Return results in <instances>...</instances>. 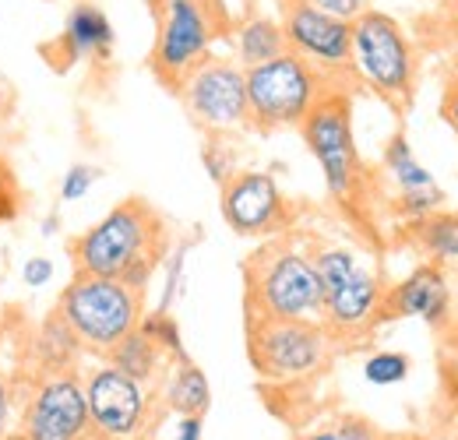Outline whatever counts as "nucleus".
<instances>
[{"label":"nucleus","instance_id":"obj_1","mask_svg":"<svg viewBox=\"0 0 458 440\" xmlns=\"http://www.w3.org/2000/svg\"><path fill=\"white\" fill-rule=\"evenodd\" d=\"M170 250V233L163 216L141 201L127 198L110 208L96 225L71 240V261L78 275L120 278L145 292L156 268Z\"/></svg>","mask_w":458,"mask_h":440},{"label":"nucleus","instance_id":"obj_2","mask_svg":"<svg viewBox=\"0 0 458 440\" xmlns=\"http://www.w3.org/2000/svg\"><path fill=\"white\" fill-rule=\"evenodd\" d=\"M247 321H321L314 258L286 236L265 240L247 261Z\"/></svg>","mask_w":458,"mask_h":440},{"label":"nucleus","instance_id":"obj_3","mask_svg":"<svg viewBox=\"0 0 458 440\" xmlns=\"http://www.w3.org/2000/svg\"><path fill=\"white\" fill-rule=\"evenodd\" d=\"M60 321L71 328L85 352L106 356L145 317V292L106 275H78L64 285L57 300Z\"/></svg>","mask_w":458,"mask_h":440},{"label":"nucleus","instance_id":"obj_4","mask_svg":"<svg viewBox=\"0 0 458 440\" xmlns=\"http://www.w3.org/2000/svg\"><path fill=\"white\" fill-rule=\"evenodd\" d=\"M349 67L388 106L409 110L416 96L420 60L405 29L392 14L367 7L349 21Z\"/></svg>","mask_w":458,"mask_h":440},{"label":"nucleus","instance_id":"obj_5","mask_svg":"<svg viewBox=\"0 0 458 440\" xmlns=\"http://www.w3.org/2000/svg\"><path fill=\"white\" fill-rule=\"evenodd\" d=\"M247 78V110H250V131L258 134H276L300 127L303 116L314 110V103L339 89L325 71L307 63L293 50L272 56L265 63L243 67Z\"/></svg>","mask_w":458,"mask_h":440},{"label":"nucleus","instance_id":"obj_6","mask_svg":"<svg viewBox=\"0 0 458 440\" xmlns=\"http://www.w3.org/2000/svg\"><path fill=\"white\" fill-rule=\"evenodd\" d=\"M303 145L310 148V156L321 165L325 187L332 190L335 201L352 205L363 190V163L356 152V138H352V103L345 89L325 92L314 110L303 116L300 123Z\"/></svg>","mask_w":458,"mask_h":440},{"label":"nucleus","instance_id":"obj_7","mask_svg":"<svg viewBox=\"0 0 458 440\" xmlns=\"http://www.w3.org/2000/svg\"><path fill=\"white\" fill-rule=\"evenodd\" d=\"M223 25L226 11L219 0H163L152 47L156 78L176 92L180 81L212 54V43Z\"/></svg>","mask_w":458,"mask_h":440},{"label":"nucleus","instance_id":"obj_8","mask_svg":"<svg viewBox=\"0 0 458 440\" xmlns=\"http://www.w3.org/2000/svg\"><path fill=\"white\" fill-rule=\"evenodd\" d=\"M247 352L261 381L296 385L328 363L332 334L321 321H247Z\"/></svg>","mask_w":458,"mask_h":440},{"label":"nucleus","instance_id":"obj_9","mask_svg":"<svg viewBox=\"0 0 458 440\" xmlns=\"http://www.w3.org/2000/svg\"><path fill=\"white\" fill-rule=\"evenodd\" d=\"M89 427L99 440H145L156 427V391L110 360L81 374Z\"/></svg>","mask_w":458,"mask_h":440},{"label":"nucleus","instance_id":"obj_10","mask_svg":"<svg viewBox=\"0 0 458 440\" xmlns=\"http://www.w3.org/2000/svg\"><path fill=\"white\" fill-rule=\"evenodd\" d=\"M183 110L198 127L208 134H229L247 131L250 110H247V78L243 67L233 56H205L183 81H180Z\"/></svg>","mask_w":458,"mask_h":440},{"label":"nucleus","instance_id":"obj_11","mask_svg":"<svg viewBox=\"0 0 458 440\" xmlns=\"http://www.w3.org/2000/svg\"><path fill=\"white\" fill-rule=\"evenodd\" d=\"M18 430L29 440H89L96 437L89 427L85 387L74 370H50L25 394Z\"/></svg>","mask_w":458,"mask_h":440},{"label":"nucleus","instance_id":"obj_12","mask_svg":"<svg viewBox=\"0 0 458 440\" xmlns=\"http://www.w3.org/2000/svg\"><path fill=\"white\" fill-rule=\"evenodd\" d=\"M223 219L236 236L247 240H272L283 236L289 225V201L272 173L261 169H236L223 183Z\"/></svg>","mask_w":458,"mask_h":440},{"label":"nucleus","instance_id":"obj_13","mask_svg":"<svg viewBox=\"0 0 458 440\" xmlns=\"http://www.w3.org/2000/svg\"><path fill=\"white\" fill-rule=\"evenodd\" d=\"M283 32L286 47L318 71H325L332 81L349 78V21L328 11H318L303 0H283Z\"/></svg>","mask_w":458,"mask_h":440},{"label":"nucleus","instance_id":"obj_14","mask_svg":"<svg viewBox=\"0 0 458 440\" xmlns=\"http://www.w3.org/2000/svg\"><path fill=\"white\" fill-rule=\"evenodd\" d=\"M385 285L363 261L321 292V325L332 338H360L381 321Z\"/></svg>","mask_w":458,"mask_h":440},{"label":"nucleus","instance_id":"obj_15","mask_svg":"<svg viewBox=\"0 0 458 440\" xmlns=\"http://www.w3.org/2000/svg\"><path fill=\"white\" fill-rule=\"evenodd\" d=\"M452 314V289L437 265H420L395 289H385L381 321L388 317H420L427 325H445Z\"/></svg>","mask_w":458,"mask_h":440},{"label":"nucleus","instance_id":"obj_16","mask_svg":"<svg viewBox=\"0 0 458 440\" xmlns=\"http://www.w3.org/2000/svg\"><path fill=\"white\" fill-rule=\"evenodd\" d=\"M114 21L106 18L103 7L81 0L71 7L67 21H64V32H60L57 47L60 54L67 56V63H78V60H106L114 54Z\"/></svg>","mask_w":458,"mask_h":440},{"label":"nucleus","instance_id":"obj_17","mask_svg":"<svg viewBox=\"0 0 458 440\" xmlns=\"http://www.w3.org/2000/svg\"><path fill=\"white\" fill-rule=\"evenodd\" d=\"M103 360H110L123 374H131L134 381H141V385H148V387L156 385V381L166 374V367L173 363L170 356L163 352V345H159L148 331H141V325L131 331L123 342H116Z\"/></svg>","mask_w":458,"mask_h":440},{"label":"nucleus","instance_id":"obj_18","mask_svg":"<svg viewBox=\"0 0 458 440\" xmlns=\"http://www.w3.org/2000/svg\"><path fill=\"white\" fill-rule=\"evenodd\" d=\"M163 405L173 416H205L208 405H212V387H208V377L187 360H173V370L163 385Z\"/></svg>","mask_w":458,"mask_h":440},{"label":"nucleus","instance_id":"obj_19","mask_svg":"<svg viewBox=\"0 0 458 440\" xmlns=\"http://www.w3.org/2000/svg\"><path fill=\"white\" fill-rule=\"evenodd\" d=\"M233 47H236V63L240 67H254V63H265L272 56L286 54V32H283V21L276 18H265V14H250L236 25L233 32Z\"/></svg>","mask_w":458,"mask_h":440},{"label":"nucleus","instance_id":"obj_20","mask_svg":"<svg viewBox=\"0 0 458 440\" xmlns=\"http://www.w3.org/2000/svg\"><path fill=\"white\" fill-rule=\"evenodd\" d=\"M409 240L434 261H458V212H430L409 222Z\"/></svg>","mask_w":458,"mask_h":440},{"label":"nucleus","instance_id":"obj_21","mask_svg":"<svg viewBox=\"0 0 458 440\" xmlns=\"http://www.w3.org/2000/svg\"><path fill=\"white\" fill-rule=\"evenodd\" d=\"M385 169H388V176L395 180L399 194H437V190H441V187L434 183L430 169L412 156V148H409V141H405L402 134H395V138L388 141V148H385Z\"/></svg>","mask_w":458,"mask_h":440},{"label":"nucleus","instance_id":"obj_22","mask_svg":"<svg viewBox=\"0 0 458 440\" xmlns=\"http://www.w3.org/2000/svg\"><path fill=\"white\" fill-rule=\"evenodd\" d=\"M405 374H409V356H402V352H374L363 363V377L377 387L399 385L405 381Z\"/></svg>","mask_w":458,"mask_h":440},{"label":"nucleus","instance_id":"obj_23","mask_svg":"<svg viewBox=\"0 0 458 440\" xmlns=\"http://www.w3.org/2000/svg\"><path fill=\"white\" fill-rule=\"evenodd\" d=\"M303 440H381V434H377L370 423H363V419L343 416V419L321 423L318 430H310Z\"/></svg>","mask_w":458,"mask_h":440},{"label":"nucleus","instance_id":"obj_24","mask_svg":"<svg viewBox=\"0 0 458 440\" xmlns=\"http://www.w3.org/2000/svg\"><path fill=\"white\" fill-rule=\"evenodd\" d=\"M99 180V169L96 165H85V163H78V165H71L67 173H64V180H60V201H81L89 190H92V183Z\"/></svg>","mask_w":458,"mask_h":440},{"label":"nucleus","instance_id":"obj_25","mask_svg":"<svg viewBox=\"0 0 458 440\" xmlns=\"http://www.w3.org/2000/svg\"><path fill=\"white\" fill-rule=\"evenodd\" d=\"M441 120L455 131L458 138V60L452 63V71L445 74V96H441Z\"/></svg>","mask_w":458,"mask_h":440},{"label":"nucleus","instance_id":"obj_26","mask_svg":"<svg viewBox=\"0 0 458 440\" xmlns=\"http://www.w3.org/2000/svg\"><path fill=\"white\" fill-rule=\"evenodd\" d=\"M152 440H205V416H176L170 434H156Z\"/></svg>","mask_w":458,"mask_h":440},{"label":"nucleus","instance_id":"obj_27","mask_svg":"<svg viewBox=\"0 0 458 440\" xmlns=\"http://www.w3.org/2000/svg\"><path fill=\"white\" fill-rule=\"evenodd\" d=\"M50 278H54V261H50V258H43V254H36V258H29V261L21 265V282H25L29 289L47 285Z\"/></svg>","mask_w":458,"mask_h":440},{"label":"nucleus","instance_id":"obj_28","mask_svg":"<svg viewBox=\"0 0 458 440\" xmlns=\"http://www.w3.org/2000/svg\"><path fill=\"white\" fill-rule=\"evenodd\" d=\"M303 4H310V7H318V11H328V14H335V18H345V21H352L356 14H363L370 4L367 0H303Z\"/></svg>","mask_w":458,"mask_h":440},{"label":"nucleus","instance_id":"obj_29","mask_svg":"<svg viewBox=\"0 0 458 440\" xmlns=\"http://www.w3.org/2000/svg\"><path fill=\"white\" fill-rule=\"evenodd\" d=\"M11 434V385L0 374V440Z\"/></svg>","mask_w":458,"mask_h":440},{"label":"nucleus","instance_id":"obj_30","mask_svg":"<svg viewBox=\"0 0 458 440\" xmlns=\"http://www.w3.org/2000/svg\"><path fill=\"white\" fill-rule=\"evenodd\" d=\"M4 440H29V437H25L21 430H11V434H7V437H4Z\"/></svg>","mask_w":458,"mask_h":440}]
</instances>
